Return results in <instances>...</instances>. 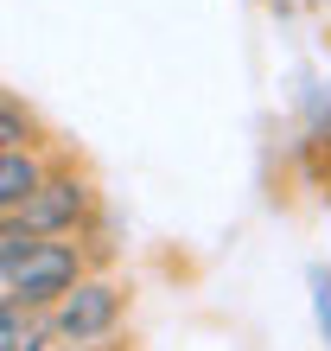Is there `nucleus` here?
Masks as SVG:
<instances>
[{
  "mask_svg": "<svg viewBox=\"0 0 331 351\" xmlns=\"http://www.w3.org/2000/svg\"><path fill=\"white\" fill-rule=\"evenodd\" d=\"M77 281H83V250H77L70 237H32L26 250L7 262V275H0L7 300L32 306V313H51Z\"/></svg>",
  "mask_w": 331,
  "mask_h": 351,
  "instance_id": "f257e3e1",
  "label": "nucleus"
},
{
  "mask_svg": "<svg viewBox=\"0 0 331 351\" xmlns=\"http://www.w3.org/2000/svg\"><path fill=\"white\" fill-rule=\"evenodd\" d=\"M121 313H128V294H121L109 275H83L70 294L45 313V326H51V339L64 351H96L121 326Z\"/></svg>",
  "mask_w": 331,
  "mask_h": 351,
  "instance_id": "f03ea898",
  "label": "nucleus"
},
{
  "mask_svg": "<svg viewBox=\"0 0 331 351\" xmlns=\"http://www.w3.org/2000/svg\"><path fill=\"white\" fill-rule=\"evenodd\" d=\"M90 211H96V192H90L83 173H45L38 192L13 211V223L26 237H77L90 223Z\"/></svg>",
  "mask_w": 331,
  "mask_h": 351,
  "instance_id": "7ed1b4c3",
  "label": "nucleus"
},
{
  "mask_svg": "<svg viewBox=\"0 0 331 351\" xmlns=\"http://www.w3.org/2000/svg\"><path fill=\"white\" fill-rule=\"evenodd\" d=\"M38 179H45V160L32 147H0V217H13L38 192Z\"/></svg>",
  "mask_w": 331,
  "mask_h": 351,
  "instance_id": "20e7f679",
  "label": "nucleus"
},
{
  "mask_svg": "<svg viewBox=\"0 0 331 351\" xmlns=\"http://www.w3.org/2000/svg\"><path fill=\"white\" fill-rule=\"evenodd\" d=\"M45 339H51L45 313H32V306L0 294V351H45Z\"/></svg>",
  "mask_w": 331,
  "mask_h": 351,
  "instance_id": "39448f33",
  "label": "nucleus"
},
{
  "mask_svg": "<svg viewBox=\"0 0 331 351\" xmlns=\"http://www.w3.org/2000/svg\"><path fill=\"white\" fill-rule=\"evenodd\" d=\"M38 128H32V115L26 109H13V102H0V147H32Z\"/></svg>",
  "mask_w": 331,
  "mask_h": 351,
  "instance_id": "423d86ee",
  "label": "nucleus"
},
{
  "mask_svg": "<svg viewBox=\"0 0 331 351\" xmlns=\"http://www.w3.org/2000/svg\"><path fill=\"white\" fill-rule=\"evenodd\" d=\"M26 243H32V237H26V230H19V223H13V217H0V275H7V262H13L19 250H26Z\"/></svg>",
  "mask_w": 331,
  "mask_h": 351,
  "instance_id": "0eeeda50",
  "label": "nucleus"
}]
</instances>
